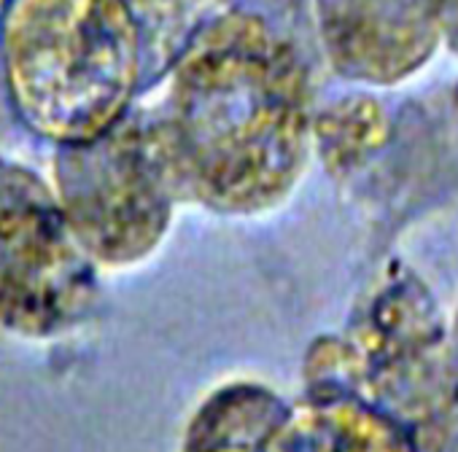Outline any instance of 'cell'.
<instances>
[{
	"mask_svg": "<svg viewBox=\"0 0 458 452\" xmlns=\"http://www.w3.org/2000/svg\"><path fill=\"white\" fill-rule=\"evenodd\" d=\"M98 267L38 172L0 154V329L52 339L95 307Z\"/></svg>",
	"mask_w": 458,
	"mask_h": 452,
	"instance_id": "cell-5",
	"label": "cell"
},
{
	"mask_svg": "<svg viewBox=\"0 0 458 452\" xmlns=\"http://www.w3.org/2000/svg\"><path fill=\"white\" fill-rule=\"evenodd\" d=\"M0 65L17 119L55 146L111 130L146 79L127 0H12L0 22Z\"/></svg>",
	"mask_w": 458,
	"mask_h": 452,
	"instance_id": "cell-2",
	"label": "cell"
},
{
	"mask_svg": "<svg viewBox=\"0 0 458 452\" xmlns=\"http://www.w3.org/2000/svg\"><path fill=\"white\" fill-rule=\"evenodd\" d=\"M415 441L420 452H458V313L450 323V390L442 412Z\"/></svg>",
	"mask_w": 458,
	"mask_h": 452,
	"instance_id": "cell-11",
	"label": "cell"
},
{
	"mask_svg": "<svg viewBox=\"0 0 458 452\" xmlns=\"http://www.w3.org/2000/svg\"><path fill=\"white\" fill-rule=\"evenodd\" d=\"M9 4H12V0H0V22H4V17H6V9H9Z\"/></svg>",
	"mask_w": 458,
	"mask_h": 452,
	"instance_id": "cell-13",
	"label": "cell"
},
{
	"mask_svg": "<svg viewBox=\"0 0 458 452\" xmlns=\"http://www.w3.org/2000/svg\"><path fill=\"white\" fill-rule=\"evenodd\" d=\"M310 398H359L418 436L450 390V326L426 283L399 262L372 280L343 337L305 361Z\"/></svg>",
	"mask_w": 458,
	"mask_h": 452,
	"instance_id": "cell-3",
	"label": "cell"
},
{
	"mask_svg": "<svg viewBox=\"0 0 458 452\" xmlns=\"http://www.w3.org/2000/svg\"><path fill=\"white\" fill-rule=\"evenodd\" d=\"M286 414L289 406L265 385L226 382L191 414L181 452H267Z\"/></svg>",
	"mask_w": 458,
	"mask_h": 452,
	"instance_id": "cell-8",
	"label": "cell"
},
{
	"mask_svg": "<svg viewBox=\"0 0 458 452\" xmlns=\"http://www.w3.org/2000/svg\"><path fill=\"white\" fill-rule=\"evenodd\" d=\"M267 452H420L412 431L359 398H310L289 409Z\"/></svg>",
	"mask_w": 458,
	"mask_h": 452,
	"instance_id": "cell-7",
	"label": "cell"
},
{
	"mask_svg": "<svg viewBox=\"0 0 458 452\" xmlns=\"http://www.w3.org/2000/svg\"><path fill=\"white\" fill-rule=\"evenodd\" d=\"M442 38L458 54V0H442Z\"/></svg>",
	"mask_w": 458,
	"mask_h": 452,
	"instance_id": "cell-12",
	"label": "cell"
},
{
	"mask_svg": "<svg viewBox=\"0 0 458 452\" xmlns=\"http://www.w3.org/2000/svg\"><path fill=\"white\" fill-rule=\"evenodd\" d=\"M183 202L262 213L297 186L313 146L308 73L265 20H208L173 60L165 103L151 111Z\"/></svg>",
	"mask_w": 458,
	"mask_h": 452,
	"instance_id": "cell-1",
	"label": "cell"
},
{
	"mask_svg": "<svg viewBox=\"0 0 458 452\" xmlns=\"http://www.w3.org/2000/svg\"><path fill=\"white\" fill-rule=\"evenodd\" d=\"M388 116L372 97H337L313 116V143L335 178H351L386 146Z\"/></svg>",
	"mask_w": 458,
	"mask_h": 452,
	"instance_id": "cell-9",
	"label": "cell"
},
{
	"mask_svg": "<svg viewBox=\"0 0 458 452\" xmlns=\"http://www.w3.org/2000/svg\"><path fill=\"white\" fill-rule=\"evenodd\" d=\"M52 186L98 270L146 262L181 202L151 111H130L92 140L57 146Z\"/></svg>",
	"mask_w": 458,
	"mask_h": 452,
	"instance_id": "cell-4",
	"label": "cell"
},
{
	"mask_svg": "<svg viewBox=\"0 0 458 452\" xmlns=\"http://www.w3.org/2000/svg\"><path fill=\"white\" fill-rule=\"evenodd\" d=\"M127 4L143 36L146 73L154 60H175L183 52L194 36V14L202 9V0H127Z\"/></svg>",
	"mask_w": 458,
	"mask_h": 452,
	"instance_id": "cell-10",
	"label": "cell"
},
{
	"mask_svg": "<svg viewBox=\"0 0 458 452\" xmlns=\"http://www.w3.org/2000/svg\"><path fill=\"white\" fill-rule=\"evenodd\" d=\"M324 52L337 73L396 84L442 41V0H316Z\"/></svg>",
	"mask_w": 458,
	"mask_h": 452,
	"instance_id": "cell-6",
	"label": "cell"
}]
</instances>
